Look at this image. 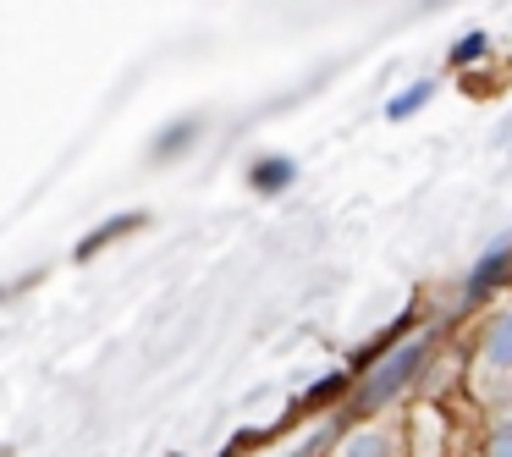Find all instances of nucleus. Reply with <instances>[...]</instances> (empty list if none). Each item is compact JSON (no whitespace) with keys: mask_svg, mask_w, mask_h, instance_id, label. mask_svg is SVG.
<instances>
[{"mask_svg":"<svg viewBox=\"0 0 512 457\" xmlns=\"http://www.w3.org/2000/svg\"><path fill=\"white\" fill-rule=\"evenodd\" d=\"M430 94H435V83L430 78H419V83H408V89L402 94H391V105H386V116L391 122H408L413 111H419V105H430Z\"/></svg>","mask_w":512,"mask_h":457,"instance_id":"7","label":"nucleus"},{"mask_svg":"<svg viewBox=\"0 0 512 457\" xmlns=\"http://www.w3.org/2000/svg\"><path fill=\"white\" fill-rule=\"evenodd\" d=\"M490 50V39L485 34H468V39H457L452 45V67H468V61H479Z\"/></svg>","mask_w":512,"mask_h":457,"instance_id":"9","label":"nucleus"},{"mask_svg":"<svg viewBox=\"0 0 512 457\" xmlns=\"http://www.w3.org/2000/svg\"><path fill=\"white\" fill-rule=\"evenodd\" d=\"M479 369L485 375H512V309L490 314V325L479 331Z\"/></svg>","mask_w":512,"mask_h":457,"instance_id":"3","label":"nucleus"},{"mask_svg":"<svg viewBox=\"0 0 512 457\" xmlns=\"http://www.w3.org/2000/svg\"><path fill=\"white\" fill-rule=\"evenodd\" d=\"M144 226V215H122V221H105V226H94L89 237H83V248H78V259H89V254H100L105 243H116V237H127V232H138Z\"/></svg>","mask_w":512,"mask_h":457,"instance_id":"6","label":"nucleus"},{"mask_svg":"<svg viewBox=\"0 0 512 457\" xmlns=\"http://www.w3.org/2000/svg\"><path fill=\"white\" fill-rule=\"evenodd\" d=\"M490 457H512V419H501L490 430Z\"/></svg>","mask_w":512,"mask_h":457,"instance_id":"10","label":"nucleus"},{"mask_svg":"<svg viewBox=\"0 0 512 457\" xmlns=\"http://www.w3.org/2000/svg\"><path fill=\"white\" fill-rule=\"evenodd\" d=\"M199 127H204V122H177V127H166V133L155 138V160H177L182 149L199 138Z\"/></svg>","mask_w":512,"mask_h":457,"instance_id":"8","label":"nucleus"},{"mask_svg":"<svg viewBox=\"0 0 512 457\" xmlns=\"http://www.w3.org/2000/svg\"><path fill=\"white\" fill-rule=\"evenodd\" d=\"M292 182H298V166H292V155H265L248 166V188L259 193V199H276V193H287Z\"/></svg>","mask_w":512,"mask_h":457,"instance_id":"4","label":"nucleus"},{"mask_svg":"<svg viewBox=\"0 0 512 457\" xmlns=\"http://www.w3.org/2000/svg\"><path fill=\"white\" fill-rule=\"evenodd\" d=\"M507 276H512V237H501L490 254L474 259V270H468V281H463V303H468V309H474V303H485Z\"/></svg>","mask_w":512,"mask_h":457,"instance_id":"2","label":"nucleus"},{"mask_svg":"<svg viewBox=\"0 0 512 457\" xmlns=\"http://www.w3.org/2000/svg\"><path fill=\"white\" fill-rule=\"evenodd\" d=\"M336 457H391V435L375 430V424H364V430H353L336 446Z\"/></svg>","mask_w":512,"mask_h":457,"instance_id":"5","label":"nucleus"},{"mask_svg":"<svg viewBox=\"0 0 512 457\" xmlns=\"http://www.w3.org/2000/svg\"><path fill=\"white\" fill-rule=\"evenodd\" d=\"M424 358H430V342H408V347H397V353L386 358L380 369H369L364 380H358V397H353V408L358 413H375V408H386L391 397H397L402 386H408L413 375L424 369Z\"/></svg>","mask_w":512,"mask_h":457,"instance_id":"1","label":"nucleus"}]
</instances>
